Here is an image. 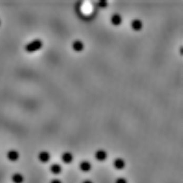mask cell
<instances>
[{
	"label": "cell",
	"mask_w": 183,
	"mask_h": 183,
	"mask_svg": "<svg viewBox=\"0 0 183 183\" xmlns=\"http://www.w3.org/2000/svg\"><path fill=\"white\" fill-rule=\"evenodd\" d=\"M42 46L43 42L42 40L39 39H36L27 44L25 47V50L27 52L31 54L40 50Z\"/></svg>",
	"instance_id": "obj_1"
},
{
	"label": "cell",
	"mask_w": 183,
	"mask_h": 183,
	"mask_svg": "<svg viewBox=\"0 0 183 183\" xmlns=\"http://www.w3.org/2000/svg\"><path fill=\"white\" fill-rule=\"evenodd\" d=\"M8 159L11 162H15L19 159V153L18 152L14 150H11L8 151V152L6 154Z\"/></svg>",
	"instance_id": "obj_2"
},
{
	"label": "cell",
	"mask_w": 183,
	"mask_h": 183,
	"mask_svg": "<svg viewBox=\"0 0 183 183\" xmlns=\"http://www.w3.org/2000/svg\"><path fill=\"white\" fill-rule=\"evenodd\" d=\"M107 157V154L106 152L103 150H98L96 152L95 154V157L96 159L98 161H105Z\"/></svg>",
	"instance_id": "obj_3"
},
{
	"label": "cell",
	"mask_w": 183,
	"mask_h": 183,
	"mask_svg": "<svg viewBox=\"0 0 183 183\" xmlns=\"http://www.w3.org/2000/svg\"><path fill=\"white\" fill-rule=\"evenodd\" d=\"M50 154L48 152L42 151L38 154V158L39 161L42 163H45L48 162L50 159Z\"/></svg>",
	"instance_id": "obj_4"
},
{
	"label": "cell",
	"mask_w": 183,
	"mask_h": 183,
	"mask_svg": "<svg viewBox=\"0 0 183 183\" xmlns=\"http://www.w3.org/2000/svg\"><path fill=\"white\" fill-rule=\"evenodd\" d=\"M131 26H132V29L133 30L138 32V31L141 30L142 27H143V24H142V22L140 20L135 19V20H133L132 21Z\"/></svg>",
	"instance_id": "obj_5"
},
{
	"label": "cell",
	"mask_w": 183,
	"mask_h": 183,
	"mask_svg": "<svg viewBox=\"0 0 183 183\" xmlns=\"http://www.w3.org/2000/svg\"><path fill=\"white\" fill-rule=\"evenodd\" d=\"M72 49H73L74 51L76 52H81L83 50L84 48V45L83 42H81V40H75L72 44Z\"/></svg>",
	"instance_id": "obj_6"
},
{
	"label": "cell",
	"mask_w": 183,
	"mask_h": 183,
	"mask_svg": "<svg viewBox=\"0 0 183 183\" xmlns=\"http://www.w3.org/2000/svg\"><path fill=\"white\" fill-rule=\"evenodd\" d=\"M62 161L66 164H69L71 163L73 159V157L71 153L69 152H64L61 156Z\"/></svg>",
	"instance_id": "obj_7"
},
{
	"label": "cell",
	"mask_w": 183,
	"mask_h": 183,
	"mask_svg": "<svg viewBox=\"0 0 183 183\" xmlns=\"http://www.w3.org/2000/svg\"><path fill=\"white\" fill-rule=\"evenodd\" d=\"M110 21L112 24L114 26H119L122 24V17L118 14H114L111 17Z\"/></svg>",
	"instance_id": "obj_8"
},
{
	"label": "cell",
	"mask_w": 183,
	"mask_h": 183,
	"mask_svg": "<svg viewBox=\"0 0 183 183\" xmlns=\"http://www.w3.org/2000/svg\"><path fill=\"white\" fill-rule=\"evenodd\" d=\"M11 180L13 183H23L24 181V177L20 173H14L12 175Z\"/></svg>",
	"instance_id": "obj_9"
},
{
	"label": "cell",
	"mask_w": 183,
	"mask_h": 183,
	"mask_svg": "<svg viewBox=\"0 0 183 183\" xmlns=\"http://www.w3.org/2000/svg\"><path fill=\"white\" fill-rule=\"evenodd\" d=\"M113 166L116 169L120 170L123 169L125 166V162L124 160L120 158H118L114 161L113 163Z\"/></svg>",
	"instance_id": "obj_10"
},
{
	"label": "cell",
	"mask_w": 183,
	"mask_h": 183,
	"mask_svg": "<svg viewBox=\"0 0 183 183\" xmlns=\"http://www.w3.org/2000/svg\"><path fill=\"white\" fill-rule=\"evenodd\" d=\"M80 169L83 172H88L91 169V164L87 161H83L80 164Z\"/></svg>",
	"instance_id": "obj_11"
},
{
	"label": "cell",
	"mask_w": 183,
	"mask_h": 183,
	"mask_svg": "<svg viewBox=\"0 0 183 183\" xmlns=\"http://www.w3.org/2000/svg\"><path fill=\"white\" fill-rule=\"evenodd\" d=\"M50 171L51 173L53 174L57 175L61 173L62 171V168L59 164H54L50 166Z\"/></svg>",
	"instance_id": "obj_12"
},
{
	"label": "cell",
	"mask_w": 183,
	"mask_h": 183,
	"mask_svg": "<svg viewBox=\"0 0 183 183\" xmlns=\"http://www.w3.org/2000/svg\"><path fill=\"white\" fill-rule=\"evenodd\" d=\"M115 183H127V181L125 178L123 177H120L116 179Z\"/></svg>",
	"instance_id": "obj_13"
},
{
	"label": "cell",
	"mask_w": 183,
	"mask_h": 183,
	"mask_svg": "<svg viewBox=\"0 0 183 183\" xmlns=\"http://www.w3.org/2000/svg\"><path fill=\"white\" fill-rule=\"evenodd\" d=\"M106 3H105V1H101L100 3H99L100 7H102V8H105L106 6Z\"/></svg>",
	"instance_id": "obj_14"
},
{
	"label": "cell",
	"mask_w": 183,
	"mask_h": 183,
	"mask_svg": "<svg viewBox=\"0 0 183 183\" xmlns=\"http://www.w3.org/2000/svg\"><path fill=\"white\" fill-rule=\"evenodd\" d=\"M50 183H62V182L59 179H52Z\"/></svg>",
	"instance_id": "obj_15"
},
{
	"label": "cell",
	"mask_w": 183,
	"mask_h": 183,
	"mask_svg": "<svg viewBox=\"0 0 183 183\" xmlns=\"http://www.w3.org/2000/svg\"><path fill=\"white\" fill-rule=\"evenodd\" d=\"M82 183H93L91 181H90V180H85V181H83Z\"/></svg>",
	"instance_id": "obj_16"
},
{
	"label": "cell",
	"mask_w": 183,
	"mask_h": 183,
	"mask_svg": "<svg viewBox=\"0 0 183 183\" xmlns=\"http://www.w3.org/2000/svg\"><path fill=\"white\" fill-rule=\"evenodd\" d=\"M1 20H0V26H1Z\"/></svg>",
	"instance_id": "obj_17"
}]
</instances>
